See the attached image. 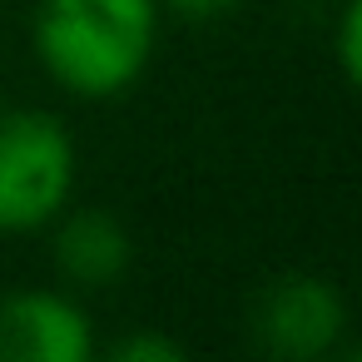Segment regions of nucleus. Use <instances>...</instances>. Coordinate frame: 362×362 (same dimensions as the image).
<instances>
[{
  "label": "nucleus",
  "mask_w": 362,
  "mask_h": 362,
  "mask_svg": "<svg viewBox=\"0 0 362 362\" xmlns=\"http://www.w3.org/2000/svg\"><path fill=\"white\" fill-rule=\"evenodd\" d=\"M50 228V258L70 288H110L124 278L134 258L124 218H115L110 209H65Z\"/></svg>",
  "instance_id": "obj_5"
},
{
  "label": "nucleus",
  "mask_w": 362,
  "mask_h": 362,
  "mask_svg": "<svg viewBox=\"0 0 362 362\" xmlns=\"http://www.w3.org/2000/svg\"><path fill=\"white\" fill-rule=\"evenodd\" d=\"M80 154L45 110L0 115V233H45L75 199Z\"/></svg>",
  "instance_id": "obj_2"
},
{
  "label": "nucleus",
  "mask_w": 362,
  "mask_h": 362,
  "mask_svg": "<svg viewBox=\"0 0 362 362\" xmlns=\"http://www.w3.org/2000/svg\"><path fill=\"white\" fill-rule=\"evenodd\" d=\"M95 322L85 303L55 288H21L0 298V362H85Z\"/></svg>",
  "instance_id": "obj_4"
},
{
  "label": "nucleus",
  "mask_w": 362,
  "mask_h": 362,
  "mask_svg": "<svg viewBox=\"0 0 362 362\" xmlns=\"http://www.w3.org/2000/svg\"><path fill=\"white\" fill-rule=\"evenodd\" d=\"M159 0H35V60L75 100H115L139 85L159 40Z\"/></svg>",
  "instance_id": "obj_1"
},
{
  "label": "nucleus",
  "mask_w": 362,
  "mask_h": 362,
  "mask_svg": "<svg viewBox=\"0 0 362 362\" xmlns=\"http://www.w3.org/2000/svg\"><path fill=\"white\" fill-rule=\"evenodd\" d=\"M337 65H342V80L362 75V0H347V6H342V21H337Z\"/></svg>",
  "instance_id": "obj_7"
},
{
  "label": "nucleus",
  "mask_w": 362,
  "mask_h": 362,
  "mask_svg": "<svg viewBox=\"0 0 362 362\" xmlns=\"http://www.w3.org/2000/svg\"><path fill=\"white\" fill-rule=\"evenodd\" d=\"M115 362H184V347L164 332H129L110 347Z\"/></svg>",
  "instance_id": "obj_6"
},
{
  "label": "nucleus",
  "mask_w": 362,
  "mask_h": 362,
  "mask_svg": "<svg viewBox=\"0 0 362 362\" xmlns=\"http://www.w3.org/2000/svg\"><path fill=\"white\" fill-rule=\"evenodd\" d=\"M342 298L332 293V283L293 273L268 283V293L253 308V337L263 342V352L288 357V362H313L327 357L342 337Z\"/></svg>",
  "instance_id": "obj_3"
},
{
  "label": "nucleus",
  "mask_w": 362,
  "mask_h": 362,
  "mask_svg": "<svg viewBox=\"0 0 362 362\" xmlns=\"http://www.w3.org/2000/svg\"><path fill=\"white\" fill-rule=\"evenodd\" d=\"M243 6V0H159L164 16H179V21H194V25H209V21H223Z\"/></svg>",
  "instance_id": "obj_8"
}]
</instances>
